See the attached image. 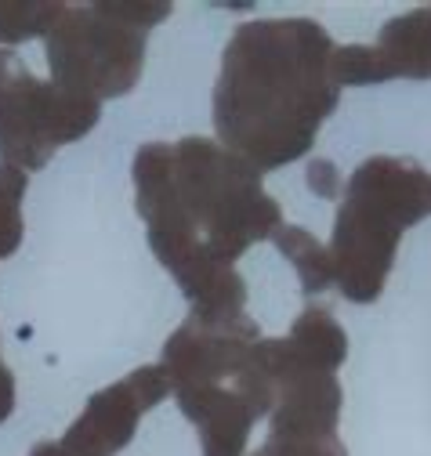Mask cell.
<instances>
[{
    "mask_svg": "<svg viewBox=\"0 0 431 456\" xmlns=\"http://www.w3.org/2000/svg\"><path fill=\"white\" fill-rule=\"evenodd\" d=\"M138 214L149 243L203 326L247 319V287L236 257L283 228L276 200L261 189V170L207 138L145 145L134 156Z\"/></svg>",
    "mask_w": 431,
    "mask_h": 456,
    "instance_id": "obj_1",
    "label": "cell"
},
{
    "mask_svg": "<svg viewBox=\"0 0 431 456\" xmlns=\"http://www.w3.org/2000/svg\"><path fill=\"white\" fill-rule=\"evenodd\" d=\"M330 33L308 19L243 22L214 87L218 138L254 170L301 159L322 120L337 109Z\"/></svg>",
    "mask_w": 431,
    "mask_h": 456,
    "instance_id": "obj_2",
    "label": "cell"
},
{
    "mask_svg": "<svg viewBox=\"0 0 431 456\" xmlns=\"http://www.w3.org/2000/svg\"><path fill=\"white\" fill-rule=\"evenodd\" d=\"M427 214H431L427 170L395 156L366 159L348 182L334 224L330 261H334L337 290L355 305H370L381 297L403 232Z\"/></svg>",
    "mask_w": 431,
    "mask_h": 456,
    "instance_id": "obj_3",
    "label": "cell"
},
{
    "mask_svg": "<svg viewBox=\"0 0 431 456\" xmlns=\"http://www.w3.org/2000/svg\"><path fill=\"white\" fill-rule=\"evenodd\" d=\"M171 4H87L66 8L47 33V66L62 91L102 102L134 87L145 62V29L164 22Z\"/></svg>",
    "mask_w": 431,
    "mask_h": 456,
    "instance_id": "obj_4",
    "label": "cell"
},
{
    "mask_svg": "<svg viewBox=\"0 0 431 456\" xmlns=\"http://www.w3.org/2000/svg\"><path fill=\"white\" fill-rule=\"evenodd\" d=\"M98 102L40 84L15 51H0V156L19 170H37L59 145L84 138L98 124Z\"/></svg>",
    "mask_w": 431,
    "mask_h": 456,
    "instance_id": "obj_5",
    "label": "cell"
},
{
    "mask_svg": "<svg viewBox=\"0 0 431 456\" xmlns=\"http://www.w3.org/2000/svg\"><path fill=\"white\" fill-rule=\"evenodd\" d=\"M167 395H171V380L164 366H142L127 380L98 391L91 398V406L66 431L62 445L84 456H113L134 438L138 417L159 406Z\"/></svg>",
    "mask_w": 431,
    "mask_h": 456,
    "instance_id": "obj_6",
    "label": "cell"
},
{
    "mask_svg": "<svg viewBox=\"0 0 431 456\" xmlns=\"http://www.w3.org/2000/svg\"><path fill=\"white\" fill-rule=\"evenodd\" d=\"M257 345V326L250 319L229 326H203L189 319L164 348V373L175 391L218 384L225 377H240L250 348Z\"/></svg>",
    "mask_w": 431,
    "mask_h": 456,
    "instance_id": "obj_7",
    "label": "cell"
},
{
    "mask_svg": "<svg viewBox=\"0 0 431 456\" xmlns=\"http://www.w3.org/2000/svg\"><path fill=\"white\" fill-rule=\"evenodd\" d=\"M182 413L196 424L203 456H243L254 428V410L247 398L222 384H203V387H182L178 391Z\"/></svg>",
    "mask_w": 431,
    "mask_h": 456,
    "instance_id": "obj_8",
    "label": "cell"
},
{
    "mask_svg": "<svg viewBox=\"0 0 431 456\" xmlns=\"http://www.w3.org/2000/svg\"><path fill=\"white\" fill-rule=\"evenodd\" d=\"M377 47L385 51L395 77H410V80L431 77V8L392 19L381 29Z\"/></svg>",
    "mask_w": 431,
    "mask_h": 456,
    "instance_id": "obj_9",
    "label": "cell"
},
{
    "mask_svg": "<svg viewBox=\"0 0 431 456\" xmlns=\"http://www.w3.org/2000/svg\"><path fill=\"white\" fill-rule=\"evenodd\" d=\"M290 345L297 348V355L319 370H337L348 355V337L337 326V319L327 308H305V315L294 322L290 330Z\"/></svg>",
    "mask_w": 431,
    "mask_h": 456,
    "instance_id": "obj_10",
    "label": "cell"
},
{
    "mask_svg": "<svg viewBox=\"0 0 431 456\" xmlns=\"http://www.w3.org/2000/svg\"><path fill=\"white\" fill-rule=\"evenodd\" d=\"M276 243H280V250L287 254V261L297 268L305 294H322V290H327L330 282H334L330 250H322V243H319L315 236H308L305 228L283 224L280 232H276Z\"/></svg>",
    "mask_w": 431,
    "mask_h": 456,
    "instance_id": "obj_11",
    "label": "cell"
},
{
    "mask_svg": "<svg viewBox=\"0 0 431 456\" xmlns=\"http://www.w3.org/2000/svg\"><path fill=\"white\" fill-rule=\"evenodd\" d=\"M66 15V4H37V0H0V44H22L51 33Z\"/></svg>",
    "mask_w": 431,
    "mask_h": 456,
    "instance_id": "obj_12",
    "label": "cell"
},
{
    "mask_svg": "<svg viewBox=\"0 0 431 456\" xmlns=\"http://www.w3.org/2000/svg\"><path fill=\"white\" fill-rule=\"evenodd\" d=\"M330 77L334 84H385L392 80V66L385 59L381 47H370V44H352V47H337L334 51V62H330Z\"/></svg>",
    "mask_w": 431,
    "mask_h": 456,
    "instance_id": "obj_13",
    "label": "cell"
},
{
    "mask_svg": "<svg viewBox=\"0 0 431 456\" xmlns=\"http://www.w3.org/2000/svg\"><path fill=\"white\" fill-rule=\"evenodd\" d=\"M22 196H26V170L0 163V257H8L22 240Z\"/></svg>",
    "mask_w": 431,
    "mask_h": 456,
    "instance_id": "obj_14",
    "label": "cell"
},
{
    "mask_svg": "<svg viewBox=\"0 0 431 456\" xmlns=\"http://www.w3.org/2000/svg\"><path fill=\"white\" fill-rule=\"evenodd\" d=\"M254 456H345L341 438L334 442H287V438H264Z\"/></svg>",
    "mask_w": 431,
    "mask_h": 456,
    "instance_id": "obj_15",
    "label": "cell"
},
{
    "mask_svg": "<svg viewBox=\"0 0 431 456\" xmlns=\"http://www.w3.org/2000/svg\"><path fill=\"white\" fill-rule=\"evenodd\" d=\"M308 189L315 196H327L334 200L341 192V175H337V167L330 159H312L308 163Z\"/></svg>",
    "mask_w": 431,
    "mask_h": 456,
    "instance_id": "obj_16",
    "label": "cell"
},
{
    "mask_svg": "<svg viewBox=\"0 0 431 456\" xmlns=\"http://www.w3.org/2000/svg\"><path fill=\"white\" fill-rule=\"evenodd\" d=\"M15 410V377L0 362V420H8Z\"/></svg>",
    "mask_w": 431,
    "mask_h": 456,
    "instance_id": "obj_17",
    "label": "cell"
},
{
    "mask_svg": "<svg viewBox=\"0 0 431 456\" xmlns=\"http://www.w3.org/2000/svg\"><path fill=\"white\" fill-rule=\"evenodd\" d=\"M29 456H84V452H73V449L62 445V442H40Z\"/></svg>",
    "mask_w": 431,
    "mask_h": 456,
    "instance_id": "obj_18",
    "label": "cell"
}]
</instances>
